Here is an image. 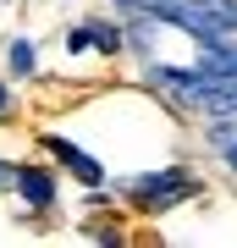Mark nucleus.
<instances>
[{
    "mask_svg": "<svg viewBox=\"0 0 237 248\" xmlns=\"http://www.w3.org/2000/svg\"><path fill=\"white\" fill-rule=\"evenodd\" d=\"M0 182H6V171H0Z\"/></svg>",
    "mask_w": 237,
    "mask_h": 248,
    "instance_id": "obj_7",
    "label": "nucleus"
},
{
    "mask_svg": "<svg viewBox=\"0 0 237 248\" xmlns=\"http://www.w3.org/2000/svg\"><path fill=\"white\" fill-rule=\"evenodd\" d=\"M17 187H22V199L33 204V210H50V199H55V187H50V177H44V171H22Z\"/></svg>",
    "mask_w": 237,
    "mask_h": 248,
    "instance_id": "obj_3",
    "label": "nucleus"
},
{
    "mask_svg": "<svg viewBox=\"0 0 237 248\" xmlns=\"http://www.w3.org/2000/svg\"><path fill=\"white\" fill-rule=\"evenodd\" d=\"M188 187H193L188 177H176V171H160V177H143V182H138V199H143V210H160L166 199H182Z\"/></svg>",
    "mask_w": 237,
    "mask_h": 248,
    "instance_id": "obj_1",
    "label": "nucleus"
},
{
    "mask_svg": "<svg viewBox=\"0 0 237 248\" xmlns=\"http://www.w3.org/2000/svg\"><path fill=\"white\" fill-rule=\"evenodd\" d=\"M11 66H17V72H33V45H11Z\"/></svg>",
    "mask_w": 237,
    "mask_h": 248,
    "instance_id": "obj_4",
    "label": "nucleus"
},
{
    "mask_svg": "<svg viewBox=\"0 0 237 248\" xmlns=\"http://www.w3.org/2000/svg\"><path fill=\"white\" fill-rule=\"evenodd\" d=\"M50 149H55V155H61V160H66V166H72V171H78V182H88V187H94V182H99V160H94V155H83V149H72V143H66V138H50Z\"/></svg>",
    "mask_w": 237,
    "mask_h": 248,
    "instance_id": "obj_2",
    "label": "nucleus"
},
{
    "mask_svg": "<svg viewBox=\"0 0 237 248\" xmlns=\"http://www.w3.org/2000/svg\"><path fill=\"white\" fill-rule=\"evenodd\" d=\"M226 166H237V143H226Z\"/></svg>",
    "mask_w": 237,
    "mask_h": 248,
    "instance_id": "obj_5",
    "label": "nucleus"
},
{
    "mask_svg": "<svg viewBox=\"0 0 237 248\" xmlns=\"http://www.w3.org/2000/svg\"><path fill=\"white\" fill-rule=\"evenodd\" d=\"M0 110H6V89H0Z\"/></svg>",
    "mask_w": 237,
    "mask_h": 248,
    "instance_id": "obj_6",
    "label": "nucleus"
}]
</instances>
